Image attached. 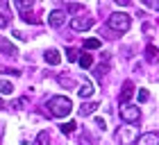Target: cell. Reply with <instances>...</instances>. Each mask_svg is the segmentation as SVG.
<instances>
[{"label": "cell", "mask_w": 159, "mask_h": 145, "mask_svg": "<svg viewBox=\"0 0 159 145\" xmlns=\"http://www.w3.org/2000/svg\"><path fill=\"white\" fill-rule=\"evenodd\" d=\"M46 109H48V113L52 116V118H66V116L73 111V102H70L66 95H55L46 102Z\"/></svg>", "instance_id": "1"}, {"label": "cell", "mask_w": 159, "mask_h": 145, "mask_svg": "<svg viewBox=\"0 0 159 145\" xmlns=\"http://www.w3.org/2000/svg\"><path fill=\"white\" fill-rule=\"evenodd\" d=\"M129 25H132V18H129L125 11H114L111 16H109V20H107V27L114 30V32H118V34L127 32Z\"/></svg>", "instance_id": "2"}, {"label": "cell", "mask_w": 159, "mask_h": 145, "mask_svg": "<svg viewBox=\"0 0 159 145\" xmlns=\"http://www.w3.org/2000/svg\"><path fill=\"white\" fill-rule=\"evenodd\" d=\"M139 141V134H136L134 125H123L120 129H116V143L118 145H129Z\"/></svg>", "instance_id": "3"}, {"label": "cell", "mask_w": 159, "mask_h": 145, "mask_svg": "<svg viewBox=\"0 0 159 145\" xmlns=\"http://www.w3.org/2000/svg\"><path fill=\"white\" fill-rule=\"evenodd\" d=\"M120 118L127 122V125H134V122L141 120V109L136 104H120Z\"/></svg>", "instance_id": "4"}, {"label": "cell", "mask_w": 159, "mask_h": 145, "mask_svg": "<svg viewBox=\"0 0 159 145\" xmlns=\"http://www.w3.org/2000/svg\"><path fill=\"white\" fill-rule=\"evenodd\" d=\"M70 27H73L75 32H86V30H91L93 27V16H75L73 20H70Z\"/></svg>", "instance_id": "5"}, {"label": "cell", "mask_w": 159, "mask_h": 145, "mask_svg": "<svg viewBox=\"0 0 159 145\" xmlns=\"http://www.w3.org/2000/svg\"><path fill=\"white\" fill-rule=\"evenodd\" d=\"M64 23H66V11L64 9H55V11H50V16H48V25L50 27H61Z\"/></svg>", "instance_id": "6"}, {"label": "cell", "mask_w": 159, "mask_h": 145, "mask_svg": "<svg viewBox=\"0 0 159 145\" xmlns=\"http://www.w3.org/2000/svg\"><path fill=\"white\" fill-rule=\"evenodd\" d=\"M134 145H159V134L157 132H148V134L139 136V141Z\"/></svg>", "instance_id": "7"}, {"label": "cell", "mask_w": 159, "mask_h": 145, "mask_svg": "<svg viewBox=\"0 0 159 145\" xmlns=\"http://www.w3.org/2000/svg\"><path fill=\"white\" fill-rule=\"evenodd\" d=\"M0 52H5L7 57H16V55H18V50H16V46H14V43L7 41L5 36H0Z\"/></svg>", "instance_id": "8"}, {"label": "cell", "mask_w": 159, "mask_h": 145, "mask_svg": "<svg viewBox=\"0 0 159 145\" xmlns=\"http://www.w3.org/2000/svg\"><path fill=\"white\" fill-rule=\"evenodd\" d=\"M134 95V84L132 82H125L123 84V91H120V95H118V100H120V104H127V100Z\"/></svg>", "instance_id": "9"}, {"label": "cell", "mask_w": 159, "mask_h": 145, "mask_svg": "<svg viewBox=\"0 0 159 145\" xmlns=\"http://www.w3.org/2000/svg\"><path fill=\"white\" fill-rule=\"evenodd\" d=\"M43 59H46V64H50V66H57V64L61 61V55H59V50H46V52H43Z\"/></svg>", "instance_id": "10"}, {"label": "cell", "mask_w": 159, "mask_h": 145, "mask_svg": "<svg viewBox=\"0 0 159 145\" xmlns=\"http://www.w3.org/2000/svg\"><path fill=\"white\" fill-rule=\"evenodd\" d=\"M146 61H150V64H157L159 61V48L157 46H146Z\"/></svg>", "instance_id": "11"}, {"label": "cell", "mask_w": 159, "mask_h": 145, "mask_svg": "<svg viewBox=\"0 0 159 145\" xmlns=\"http://www.w3.org/2000/svg\"><path fill=\"white\" fill-rule=\"evenodd\" d=\"M93 91H96V89H93V84H91V82H84V84L77 89V95H80V98H91Z\"/></svg>", "instance_id": "12"}, {"label": "cell", "mask_w": 159, "mask_h": 145, "mask_svg": "<svg viewBox=\"0 0 159 145\" xmlns=\"http://www.w3.org/2000/svg\"><path fill=\"white\" fill-rule=\"evenodd\" d=\"M98 107H100L98 102H86V104H82V107H80V116H89V113H93V111H96Z\"/></svg>", "instance_id": "13"}, {"label": "cell", "mask_w": 159, "mask_h": 145, "mask_svg": "<svg viewBox=\"0 0 159 145\" xmlns=\"http://www.w3.org/2000/svg\"><path fill=\"white\" fill-rule=\"evenodd\" d=\"M32 7H34L32 0H23V2H16V9H18V11H23V14H30V11H32Z\"/></svg>", "instance_id": "14"}, {"label": "cell", "mask_w": 159, "mask_h": 145, "mask_svg": "<svg viewBox=\"0 0 159 145\" xmlns=\"http://www.w3.org/2000/svg\"><path fill=\"white\" fill-rule=\"evenodd\" d=\"M80 66H82V68H91V64H93V57L89 55V52H84V55H80Z\"/></svg>", "instance_id": "15"}, {"label": "cell", "mask_w": 159, "mask_h": 145, "mask_svg": "<svg viewBox=\"0 0 159 145\" xmlns=\"http://www.w3.org/2000/svg\"><path fill=\"white\" fill-rule=\"evenodd\" d=\"M100 46H102V41H100V39H86L84 41V48L86 50H98Z\"/></svg>", "instance_id": "16"}, {"label": "cell", "mask_w": 159, "mask_h": 145, "mask_svg": "<svg viewBox=\"0 0 159 145\" xmlns=\"http://www.w3.org/2000/svg\"><path fill=\"white\" fill-rule=\"evenodd\" d=\"M48 143H50V132H41L34 141V145H48Z\"/></svg>", "instance_id": "17"}, {"label": "cell", "mask_w": 159, "mask_h": 145, "mask_svg": "<svg viewBox=\"0 0 159 145\" xmlns=\"http://www.w3.org/2000/svg\"><path fill=\"white\" fill-rule=\"evenodd\" d=\"M75 129H77L75 122H64V125H61V132H64V134H73Z\"/></svg>", "instance_id": "18"}, {"label": "cell", "mask_w": 159, "mask_h": 145, "mask_svg": "<svg viewBox=\"0 0 159 145\" xmlns=\"http://www.w3.org/2000/svg\"><path fill=\"white\" fill-rule=\"evenodd\" d=\"M11 91H14V86L9 82H0V93H2V95H9Z\"/></svg>", "instance_id": "19"}, {"label": "cell", "mask_w": 159, "mask_h": 145, "mask_svg": "<svg viewBox=\"0 0 159 145\" xmlns=\"http://www.w3.org/2000/svg\"><path fill=\"white\" fill-rule=\"evenodd\" d=\"M66 59H68V61H77V59H80V57H77V50L68 48V50H66Z\"/></svg>", "instance_id": "20"}, {"label": "cell", "mask_w": 159, "mask_h": 145, "mask_svg": "<svg viewBox=\"0 0 159 145\" xmlns=\"http://www.w3.org/2000/svg\"><path fill=\"white\" fill-rule=\"evenodd\" d=\"M105 70H107V66H105V64H100V66H98L96 70H93V72H96V77L100 79V77H105Z\"/></svg>", "instance_id": "21"}, {"label": "cell", "mask_w": 159, "mask_h": 145, "mask_svg": "<svg viewBox=\"0 0 159 145\" xmlns=\"http://www.w3.org/2000/svg\"><path fill=\"white\" fill-rule=\"evenodd\" d=\"M59 84H64V86H73L75 82H73V79H70V77H66V75H61V77H59Z\"/></svg>", "instance_id": "22"}, {"label": "cell", "mask_w": 159, "mask_h": 145, "mask_svg": "<svg viewBox=\"0 0 159 145\" xmlns=\"http://www.w3.org/2000/svg\"><path fill=\"white\" fill-rule=\"evenodd\" d=\"M148 98H150V93H148L146 89H141V91H139V102H146Z\"/></svg>", "instance_id": "23"}, {"label": "cell", "mask_w": 159, "mask_h": 145, "mask_svg": "<svg viewBox=\"0 0 159 145\" xmlns=\"http://www.w3.org/2000/svg\"><path fill=\"white\" fill-rule=\"evenodd\" d=\"M23 104H25V100H23V98H20V100H14V102H11L14 109H23Z\"/></svg>", "instance_id": "24"}, {"label": "cell", "mask_w": 159, "mask_h": 145, "mask_svg": "<svg viewBox=\"0 0 159 145\" xmlns=\"http://www.w3.org/2000/svg\"><path fill=\"white\" fill-rule=\"evenodd\" d=\"M7 23H9V18H7L5 14H0V30H2V27H7Z\"/></svg>", "instance_id": "25"}, {"label": "cell", "mask_w": 159, "mask_h": 145, "mask_svg": "<svg viewBox=\"0 0 159 145\" xmlns=\"http://www.w3.org/2000/svg\"><path fill=\"white\" fill-rule=\"evenodd\" d=\"M68 9L70 11H77V9H82V5H80V2H68Z\"/></svg>", "instance_id": "26"}, {"label": "cell", "mask_w": 159, "mask_h": 145, "mask_svg": "<svg viewBox=\"0 0 159 145\" xmlns=\"http://www.w3.org/2000/svg\"><path fill=\"white\" fill-rule=\"evenodd\" d=\"M80 145H93V143L89 141V136H86V134H84V136H82V138H80Z\"/></svg>", "instance_id": "27"}, {"label": "cell", "mask_w": 159, "mask_h": 145, "mask_svg": "<svg viewBox=\"0 0 159 145\" xmlns=\"http://www.w3.org/2000/svg\"><path fill=\"white\" fill-rule=\"evenodd\" d=\"M96 125H98V129H107V125H105L102 118H96Z\"/></svg>", "instance_id": "28"}, {"label": "cell", "mask_w": 159, "mask_h": 145, "mask_svg": "<svg viewBox=\"0 0 159 145\" xmlns=\"http://www.w3.org/2000/svg\"><path fill=\"white\" fill-rule=\"evenodd\" d=\"M146 7H150V9H159V2H152V0H148Z\"/></svg>", "instance_id": "29"}]
</instances>
